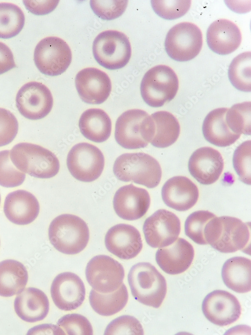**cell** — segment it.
I'll use <instances>...</instances> for the list:
<instances>
[{
	"instance_id": "6da1fadb",
	"label": "cell",
	"mask_w": 251,
	"mask_h": 335,
	"mask_svg": "<svg viewBox=\"0 0 251 335\" xmlns=\"http://www.w3.org/2000/svg\"><path fill=\"white\" fill-rule=\"evenodd\" d=\"M204 237L207 244L214 249L230 253L246 247L250 232L248 226L236 217L215 216L206 225Z\"/></svg>"
},
{
	"instance_id": "7a4b0ae2",
	"label": "cell",
	"mask_w": 251,
	"mask_h": 335,
	"mask_svg": "<svg viewBox=\"0 0 251 335\" xmlns=\"http://www.w3.org/2000/svg\"><path fill=\"white\" fill-rule=\"evenodd\" d=\"M132 294L139 302L154 308L162 304L167 293L164 277L149 262L134 265L128 274Z\"/></svg>"
},
{
	"instance_id": "3957f363",
	"label": "cell",
	"mask_w": 251,
	"mask_h": 335,
	"mask_svg": "<svg viewBox=\"0 0 251 335\" xmlns=\"http://www.w3.org/2000/svg\"><path fill=\"white\" fill-rule=\"evenodd\" d=\"M48 236L51 244L57 250L74 255L86 247L89 231L86 223L80 217L71 214H62L50 223Z\"/></svg>"
},
{
	"instance_id": "277c9868",
	"label": "cell",
	"mask_w": 251,
	"mask_h": 335,
	"mask_svg": "<svg viewBox=\"0 0 251 335\" xmlns=\"http://www.w3.org/2000/svg\"><path fill=\"white\" fill-rule=\"evenodd\" d=\"M113 172L123 182H134L153 188L158 185L162 169L158 161L145 153H124L115 160Z\"/></svg>"
},
{
	"instance_id": "5b68a950",
	"label": "cell",
	"mask_w": 251,
	"mask_h": 335,
	"mask_svg": "<svg viewBox=\"0 0 251 335\" xmlns=\"http://www.w3.org/2000/svg\"><path fill=\"white\" fill-rule=\"evenodd\" d=\"M10 158L15 167L38 178L55 176L60 169L59 161L52 152L38 145L20 143L10 151Z\"/></svg>"
},
{
	"instance_id": "8992f818",
	"label": "cell",
	"mask_w": 251,
	"mask_h": 335,
	"mask_svg": "<svg viewBox=\"0 0 251 335\" xmlns=\"http://www.w3.org/2000/svg\"><path fill=\"white\" fill-rule=\"evenodd\" d=\"M154 124L146 111L132 109L123 113L116 120L114 137L117 143L127 149L145 148L154 135Z\"/></svg>"
},
{
	"instance_id": "52a82bcc",
	"label": "cell",
	"mask_w": 251,
	"mask_h": 335,
	"mask_svg": "<svg viewBox=\"0 0 251 335\" xmlns=\"http://www.w3.org/2000/svg\"><path fill=\"white\" fill-rule=\"evenodd\" d=\"M178 88L177 74L165 65H158L150 69L143 76L140 85L142 98L153 107H161L171 101Z\"/></svg>"
},
{
	"instance_id": "ba28073f",
	"label": "cell",
	"mask_w": 251,
	"mask_h": 335,
	"mask_svg": "<svg viewBox=\"0 0 251 335\" xmlns=\"http://www.w3.org/2000/svg\"><path fill=\"white\" fill-rule=\"evenodd\" d=\"M92 53L97 62L106 69L116 70L124 67L132 54L130 42L123 33L106 30L94 39Z\"/></svg>"
},
{
	"instance_id": "9c48e42d",
	"label": "cell",
	"mask_w": 251,
	"mask_h": 335,
	"mask_svg": "<svg viewBox=\"0 0 251 335\" xmlns=\"http://www.w3.org/2000/svg\"><path fill=\"white\" fill-rule=\"evenodd\" d=\"M202 43V34L199 28L192 23L182 22L168 31L165 40V48L172 59L188 61L198 55Z\"/></svg>"
},
{
	"instance_id": "30bf717a",
	"label": "cell",
	"mask_w": 251,
	"mask_h": 335,
	"mask_svg": "<svg viewBox=\"0 0 251 335\" xmlns=\"http://www.w3.org/2000/svg\"><path fill=\"white\" fill-rule=\"evenodd\" d=\"M34 60L38 69L43 74L54 76L64 73L72 60L68 45L57 37H48L36 45Z\"/></svg>"
},
{
	"instance_id": "8fae6325",
	"label": "cell",
	"mask_w": 251,
	"mask_h": 335,
	"mask_svg": "<svg viewBox=\"0 0 251 335\" xmlns=\"http://www.w3.org/2000/svg\"><path fill=\"white\" fill-rule=\"evenodd\" d=\"M68 169L78 180L89 182L96 180L104 166V157L99 149L88 143L75 145L67 157Z\"/></svg>"
},
{
	"instance_id": "7c38bea8",
	"label": "cell",
	"mask_w": 251,
	"mask_h": 335,
	"mask_svg": "<svg viewBox=\"0 0 251 335\" xmlns=\"http://www.w3.org/2000/svg\"><path fill=\"white\" fill-rule=\"evenodd\" d=\"M85 275L89 284L94 290L110 293L117 289L124 277L123 266L118 261L106 255H97L87 263Z\"/></svg>"
},
{
	"instance_id": "4fadbf2b",
	"label": "cell",
	"mask_w": 251,
	"mask_h": 335,
	"mask_svg": "<svg viewBox=\"0 0 251 335\" xmlns=\"http://www.w3.org/2000/svg\"><path fill=\"white\" fill-rule=\"evenodd\" d=\"M17 107L25 118L31 120L44 118L51 111L53 99L49 89L44 84L31 81L23 85L16 97Z\"/></svg>"
},
{
	"instance_id": "5bb4252c",
	"label": "cell",
	"mask_w": 251,
	"mask_h": 335,
	"mask_svg": "<svg viewBox=\"0 0 251 335\" xmlns=\"http://www.w3.org/2000/svg\"><path fill=\"white\" fill-rule=\"evenodd\" d=\"M143 230L146 241L150 246L163 248L178 239L181 230L180 221L172 212L161 209L145 220Z\"/></svg>"
},
{
	"instance_id": "9a60e30c",
	"label": "cell",
	"mask_w": 251,
	"mask_h": 335,
	"mask_svg": "<svg viewBox=\"0 0 251 335\" xmlns=\"http://www.w3.org/2000/svg\"><path fill=\"white\" fill-rule=\"evenodd\" d=\"M202 310L212 323L225 326L236 321L241 314L240 304L236 297L222 290H215L204 298Z\"/></svg>"
},
{
	"instance_id": "2e32d148",
	"label": "cell",
	"mask_w": 251,
	"mask_h": 335,
	"mask_svg": "<svg viewBox=\"0 0 251 335\" xmlns=\"http://www.w3.org/2000/svg\"><path fill=\"white\" fill-rule=\"evenodd\" d=\"M51 295L60 309L71 311L78 308L85 297V288L81 278L76 274L66 272L57 275L51 286Z\"/></svg>"
},
{
	"instance_id": "e0dca14e",
	"label": "cell",
	"mask_w": 251,
	"mask_h": 335,
	"mask_svg": "<svg viewBox=\"0 0 251 335\" xmlns=\"http://www.w3.org/2000/svg\"><path fill=\"white\" fill-rule=\"evenodd\" d=\"M75 86L81 100L88 104H100L108 97L111 83L108 75L93 67L79 71L76 75Z\"/></svg>"
},
{
	"instance_id": "ac0fdd59",
	"label": "cell",
	"mask_w": 251,
	"mask_h": 335,
	"mask_svg": "<svg viewBox=\"0 0 251 335\" xmlns=\"http://www.w3.org/2000/svg\"><path fill=\"white\" fill-rule=\"evenodd\" d=\"M104 243L109 252L123 260L135 258L143 248L139 231L134 226L125 224L110 228L105 235Z\"/></svg>"
},
{
	"instance_id": "d6986e66",
	"label": "cell",
	"mask_w": 251,
	"mask_h": 335,
	"mask_svg": "<svg viewBox=\"0 0 251 335\" xmlns=\"http://www.w3.org/2000/svg\"><path fill=\"white\" fill-rule=\"evenodd\" d=\"M151 203L150 195L146 189L131 184L120 187L115 192L113 206L120 218L134 220L143 217Z\"/></svg>"
},
{
	"instance_id": "ffe728a7",
	"label": "cell",
	"mask_w": 251,
	"mask_h": 335,
	"mask_svg": "<svg viewBox=\"0 0 251 335\" xmlns=\"http://www.w3.org/2000/svg\"><path fill=\"white\" fill-rule=\"evenodd\" d=\"M224 167L220 152L210 147L195 150L189 160L188 169L191 175L200 183L209 185L219 178Z\"/></svg>"
},
{
	"instance_id": "44dd1931",
	"label": "cell",
	"mask_w": 251,
	"mask_h": 335,
	"mask_svg": "<svg viewBox=\"0 0 251 335\" xmlns=\"http://www.w3.org/2000/svg\"><path fill=\"white\" fill-rule=\"evenodd\" d=\"M165 204L177 211H184L192 207L199 197L197 186L188 178L177 176L168 179L162 188Z\"/></svg>"
},
{
	"instance_id": "7402d4cb",
	"label": "cell",
	"mask_w": 251,
	"mask_h": 335,
	"mask_svg": "<svg viewBox=\"0 0 251 335\" xmlns=\"http://www.w3.org/2000/svg\"><path fill=\"white\" fill-rule=\"evenodd\" d=\"M194 256V250L192 245L179 238L171 245L159 248L156 253V260L163 271L176 275L189 268Z\"/></svg>"
},
{
	"instance_id": "603a6c76",
	"label": "cell",
	"mask_w": 251,
	"mask_h": 335,
	"mask_svg": "<svg viewBox=\"0 0 251 335\" xmlns=\"http://www.w3.org/2000/svg\"><path fill=\"white\" fill-rule=\"evenodd\" d=\"M40 210L39 202L29 191L17 190L9 193L5 200L4 211L12 222L26 225L33 222Z\"/></svg>"
},
{
	"instance_id": "cb8c5ba5",
	"label": "cell",
	"mask_w": 251,
	"mask_h": 335,
	"mask_svg": "<svg viewBox=\"0 0 251 335\" xmlns=\"http://www.w3.org/2000/svg\"><path fill=\"white\" fill-rule=\"evenodd\" d=\"M206 41L214 53L228 55L236 50L241 42L239 29L231 21L221 19L214 21L207 29Z\"/></svg>"
},
{
	"instance_id": "d4e9b609",
	"label": "cell",
	"mask_w": 251,
	"mask_h": 335,
	"mask_svg": "<svg viewBox=\"0 0 251 335\" xmlns=\"http://www.w3.org/2000/svg\"><path fill=\"white\" fill-rule=\"evenodd\" d=\"M14 308L18 316L28 322L44 319L49 310V301L42 290L28 287L19 293L14 301Z\"/></svg>"
},
{
	"instance_id": "484cf974",
	"label": "cell",
	"mask_w": 251,
	"mask_h": 335,
	"mask_svg": "<svg viewBox=\"0 0 251 335\" xmlns=\"http://www.w3.org/2000/svg\"><path fill=\"white\" fill-rule=\"evenodd\" d=\"M228 108L220 107L214 109L206 116L202 125V132L205 139L210 143L224 147L235 142L240 135L232 132L225 120Z\"/></svg>"
},
{
	"instance_id": "4316f807",
	"label": "cell",
	"mask_w": 251,
	"mask_h": 335,
	"mask_svg": "<svg viewBox=\"0 0 251 335\" xmlns=\"http://www.w3.org/2000/svg\"><path fill=\"white\" fill-rule=\"evenodd\" d=\"M223 282L230 289L240 293L251 290V261L243 257L228 259L221 270Z\"/></svg>"
},
{
	"instance_id": "83f0119b",
	"label": "cell",
	"mask_w": 251,
	"mask_h": 335,
	"mask_svg": "<svg viewBox=\"0 0 251 335\" xmlns=\"http://www.w3.org/2000/svg\"><path fill=\"white\" fill-rule=\"evenodd\" d=\"M79 127L86 138L95 143H101L106 141L110 136L111 121L103 110L90 108L81 115Z\"/></svg>"
},
{
	"instance_id": "f1b7e54d",
	"label": "cell",
	"mask_w": 251,
	"mask_h": 335,
	"mask_svg": "<svg viewBox=\"0 0 251 335\" xmlns=\"http://www.w3.org/2000/svg\"><path fill=\"white\" fill-rule=\"evenodd\" d=\"M28 280L25 266L14 260L0 262V296L11 297L21 292Z\"/></svg>"
},
{
	"instance_id": "f546056e",
	"label": "cell",
	"mask_w": 251,
	"mask_h": 335,
	"mask_svg": "<svg viewBox=\"0 0 251 335\" xmlns=\"http://www.w3.org/2000/svg\"><path fill=\"white\" fill-rule=\"evenodd\" d=\"M154 124V135L151 144L164 148L174 144L178 139L180 126L176 118L167 111H158L151 115Z\"/></svg>"
},
{
	"instance_id": "4dcf8cb0",
	"label": "cell",
	"mask_w": 251,
	"mask_h": 335,
	"mask_svg": "<svg viewBox=\"0 0 251 335\" xmlns=\"http://www.w3.org/2000/svg\"><path fill=\"white\" fill-rule=\"evenodd\" d=\"M129 295L126 286L122 283L116 290L110 293L91 290L89 303L92 309L102 316L112 315L122 310L127 304Z\"/></svg>"
},
{
	"instance_id": "1f68e13d",
	"label": "cell",
	"mask_w": 251,
	"mask_h": 335,
	"mask_svg": "<svg viewBox=\"0 0 251 335\" xmlns=\"http://www.w3.org/2000/svg\"><path fill=\"white\" fill-rule=\"evenodd\" d=\"M25 15L18 6L10 3H0V38H13L23 29Z\"/></svg>"
},
{
	"instance_id": "d6a6232c",
	"label": "cell",
	"mask_w": 251,
	"mask_h": 335,
	"mask_svg": "<svg viewBox=\"0 0 251 335\" xmlns=\"http://www.w3.org/2000/svg\"><path fill=\"white\" fill-rule=\"evenodd\" d=\"M230 82L237 89L251 90V52H243L232 60L228 70Z\"/></svg>"
},
{
	"instance_id": "836d02e7",
	"label": "cell",
	"mask_w": 251,
	"mask_h": 335,
	"mask_svg": "<svg viewBox=\"0 0 251 335\" xmlns=\"http://www.w3.org/2000/svg\"><path fill=\"white\" fill-rule=\"evenodd\" d=\"M251 102L236 103L228 109L225 116L226 123L234 133L250 135Z\"/></svg>"
},
{
	"instance_id": "e575fe53",
	"label": "cell",
	"mask_w": 251,
	"mask_h": 335,
	"mask_svg": "<svg viewBox=\"0 0 251 335\" xmlns=\"http://www.w3.org/2000/svg\"><path fill=\"white\" fill-rule=\"evenodd\" d=\"M215 215L207 210H198L190 214L186 218L185 233L195 243L199 245L208 244L204 237L206 225Z\"/></svg>"
},
{
	"instance_id": "d590c367",
	"label": "cell",
	"mask_w": 251,
	"mask_h": 335,
	"mask_svg": "<svg viewBox=\"0 0 251 335\" xmlns=\"http://www.w3.org/2000/svg\"><path fill=\"white\" fill-rule=\"evenodd\" d=\"M25 178V173L12 163L10 151H0V185L8 188L18 186L23 183Z\"/></svg>"
},
{
	"instance_id": "8d00e7d4",
	"label": "cell",
	"mask_w": 251,
	"mask_h": 335,
	"mask_svg": "<svg viewBox=\"0 0 251 335\" xmlns=\"http://www.w3.org/2000/svg\"><path fill=\"white\" fill-rule=\"evenodd\" d=\"M151 2L156 14L166 20H174L183 16L188 12L191 4L190 0H157Z\"/></svg>"
},
{
	"instance_id": "74e56055",
	"label": "cell",
	"mask_w": 251,
	"mask_h": 335,
	"mask_svg": "<svg viewBox=\"0 0 251 335\" xmlns=\"http://www.w3.org/2000/svg\"><path fill=\"white\" fill-rule=\"evenodd\" d=\"M251 141L243 142L238 146L233 155V165L240 181L250 185Z\"/></svg>"
},
{
	"instance_id": "f35d334b",
	"label": "cell",
	"mask_w": 251,
	"mask_h": 335,
	"mask_svg": "<svg viewBox=\"0 0 251 335\" xmlns=\"http://www.w3.org/2000/svg\"><path fill=\"white\" fill-rule=\"evenodd\" d=\"M60 327L68 335H92V325L85 316L76 313L67 314L57 321Z\"/></svg>"
},
{
	"instance_id": "ab89813d",
	"label": "cell",
	"mask_w": 251,
	"mask_h": 335,
	"mask_svg": "<svg viewBox=\"0 0 251 335\" xmlns=\"http://www.w3.org/2000/svg\"><path fill=\"white\" fill-rule=\"evenodd\" d=\"M105 335L112 334H144V330L140 322L135 317L128 315L119 316L107 325Z\"/></svg>"
},
{
	"instance_id": "60d3db41",
	"label": "cell",
	"mask_w": 251,
	"mask_h": 335,
	"mask_svg": "<svg viewBox=\"0 0 251 335\" xmlns=\"http://www.w3.org/2000/svg\"><path fill=\"white\" fill-rule=\"evenodd\" d=\"M128 1H94L90 5L94 14L101 19L111 20L120 17L125 11Z\"/></svg>"
},
{
	"instance_id": "b9f144b4",
	"label": "cell",
	"mask_w": 251,
	"mask_h": 335,
	"mask_svg": "<svg viewBox=\"0 0 251 335\" xmlns=\"http://www.w3.org/2000/svg\"><path fill=\"white\" fill-rule=\"evenodd\" d=\"M19 124L14 115L0 107V147L13 141L17 135Z\"/></svg>"
},
{
	"instance_id": "7bdbcfd3",
	"label": "cell",
	"mask_w": 251,
	"mask_h": 335,
	"mask_svg": "<svg viewBox=\"0 0 251 335\" xmlns=\"http://www.w3.org/2000/svg\"><path fill=\"white\" fill-rule=\"evenodd\" d=\"M23 2L30 13L36 15H45L56 8L59 1H23Z\"/></svg>"
},
{
	"instance_id": "ee69618b",
	"label": "cell",
	"mask_w": 251,
	"mask_h": 335,
	"mask_svg": "<svg viewBox=\"0 0 251 335\" xmlns=\"http://www.w3.org/2000/svg\"><path fill=\"white\" fill-rule=\"evenodd\" d=\"M16 67L12 51L7 45L0 42V75Z\"/></svg>"
},
{
	"instance_id": "f6af8a7d",
	"label": "cell",
	"mask_w": 251,
	"mask_h": 335,
	"mask_svg": "<svg viewBox=\"0 0 251 335\" xmlns=\"http://www.w3.org/2000/svg\"><path fill=\"white\" fill-rule=\"evenodd\" d=\"M36 332H50L53 334H65L63 330L58 325L51 324H43L32 328L27 334H35Z\"/></svg>"
},
{
	"instance_id": "bcb514c9",
	"label": "cell",
	"mask_w": 251,
	"mask_h": 335,
	"mask_svg": "<svg viewBox=\"0 0 251 335\" xmlns=\"http://www.w3.org/2000/svg\"><path fill=\"white\" fill-rule=\"evenodd\" d=\"M1 194H0V203H1Z\"/></svg>"
}]
</instances>
